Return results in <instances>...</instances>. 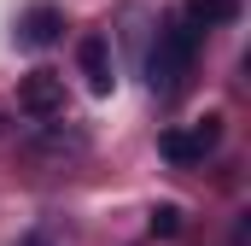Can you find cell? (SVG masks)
Segmentation results:
<instances>
[{"instance_id": "obj_1", "label": "cell", "mask_w": 251, "mask_h": 246, "mask_svg": "<svg viewBox=\"0 0 251 246\" xmlns=\"http://www.w3.org/2000/svg\"><path fill=\"white\" fill-rule=\"evenodd\" d=\"M199 41H204V30L193 18H170L158 30V47L146 59V76H152V94L158 100H176L181 94V82L193 76V59H199Z\"/></svg>"}, {"instance_id": "obj_2", "label": "cell", "mask_w": 251, "mask_h": 246, "mask_svg": "<svg viewBox=\"0 0 251 246\" xmlns=\"http://www.w3.org/2000/svg\"><path fill=\"white\" fill-rule=\"evenodd\" d=\"M216 141H222V123L204 118V123H193V129H164V135H158V153H164L170 164H199Z\"/></svg>"}, {"instance_id": "obj_3", "label": "cell", "mask_w": 251, "mask_h": 246, "mask_svg": "<svg viewBox=\"0 0 251 246\" xmlns=\"http://www.w3.org/2000/svg\"><path fill=\"white\" fill-rule=\"evenodd\" d=\"M18 106H24L29 118H53V112H64V76H53V70H29V76L18 82Z\"/></svg>"}, {"instance_id": "obj_4", "label": "cell", "mask_w": 251, "mask_h": 246, "mask_svg": "<svg viewBox=\"0 0 251 246\" xmlns=\"http://www.w3.org/2000/svg\"><path fill=\"white\" fill-rule=\"evenodd\" d=\"M76 59H82V76H88V88H94L100 100L117 88V64H111V41H105V35H82V41H76Z\"/></svg>"}, {"instance_id": "obj_5", "label": "cell", "mask_w": 251, "mask_h": 246, "mask_svg": "<svg viewBox=\"0 0 251 246\" xmlns=\"http://www.w3.org/2000/svg\"><path fill=\"white\" fill-rule=\"evenodd\" d=\"M64 30V12L59 6H29L24 12V24H18V47H29V53H41V47H53Z\"/></svg>"}, {"instance_id": "obj_6", "label": "cell", "mask_w": 251, "mask_h": 246, "mask_svg": "<svg viewBox=\"0 0 251 246\" xmlns=\"http://www.w3.org/2000/svg\"><path fill=\"white\" fill-rule=\"evenodd\" d=\"M187 18L204 30V24H228L234 18V0H187Z\"/></svg>"}, {"instance_id": "obj_7", "label": "cell", "mask_w": 251, "mask_h": 246, "mask_svg": "<svg viewBox=\"0 0 251 246\" xmlns=\"http://www.w3.org/2000/svg\"><path fill=\"white\" fill-rule=\"evenodd\" d=\"M176 229H181V211L176 205H158L152 211V235H176Z\"/></svg>"}, {"instance_id": "obj_8", "label": "cell", "mask_w": 251, "mask_h": 246, "mask_svg": "<svg viewBox=\"0 0 251 246\" xmlns=\"http://www.w3.org/2000/svg\"><path fill=\"white\" fill-rule=\"evenodd\" d=\"M24 246H47V235H29V241H24Z\"/></svg>"}]
</instances>
